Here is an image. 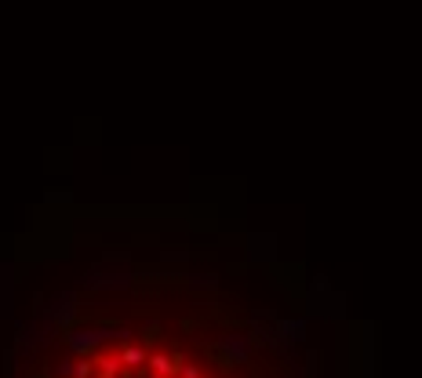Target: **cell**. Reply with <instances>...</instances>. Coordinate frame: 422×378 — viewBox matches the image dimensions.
I'll return each instance as SVG.
<instances>
[{
  "label": "cell",
  "instance_id": "1",
  "mask_svg": "<svg viewBox=\"0 0 422 378\" xmlns=\"http://www.w3.org/2000/svg\"><path fill=\"white\" fill-rule=\"evenodd\" d=\"M219 357H222L226 368L248 364V357H251V335H222L219 338Z\"/></svg>",
  "mask_w": 422,
  "mask_h": 378
},
{
  "label": "cell",
  "instance_id": "2",
  "mask_svg": "<svg viewBox=\"0 0 422 378\" xmlns=\"http://www.w3.org/2000/svg\"><path fill=\"white\" fill-rule=\"evenodd\" d=\"M178 364H182V357H178V353L149 349V360H146V368H149L153 375H171V378H175V371H178Z\"/></svg>",
  "mask_w": 422,
  "mask_h": 378
},
{
  "label": "cell",
  "instance_id": "3",
  "mask_svg": "<svg viewBox=\"0 0 422 378\" xmlns=\"http://www.w3.org/2000/svg\"><path fill=\"white\" fill-rule=\"evenodd\" d=\"M92 357H95V371L109 375V378H120V375H124V360H120V353H92Z\"/></svg>",
  "mask_w": 422,
  "mask_h": 378
},
{
  "label": "cell",
  "instance_id": "4",
  "mask_svg": "<svg viewBox=\"0 0 422 378\" xmlns=\"http://www.w3.org/2000/svg\"><path fill=\"white\" fill-rule=\"evenodd\" d=\"M120 360H124V368H146L149 349L146 346H135V342H124L120 346Z\"/></svg>",
  "mask_w": 422,
  "mask_h": 378
},
{
  "label": "cell",
  "instance_id": "5",
  "mask_svg": "<svg viewBox=\"0 0 422 378\" xmlns=\"http://www.w3.org/2000/svg\"><path fill=\"white\" fill-rule=\"evenodd\" d=\"M302 331H306V324H302V320H284V324H277V335L284 338V342H299Z\"/></svg>",
  "mask_w": 422,
  "mask_h": 378
},
{
  "label": "cell",
  "instance_id": "6",
  "mask_svg": "<svg viewBox=\"0 0 422 378\" xmlns=\"http://www.w3.org/2000/svg\"><path fill=\"white\" fill-rule=\"evenodd\" d=\"M175 375H178V378H204L197 364H178V371H175Z\"/></svg>",
  "mask_w": 422,
  "mask_h": 378
},
{
  "label": "cell",
  "instance_id": "7",
  "mask_svg": "<svg viewBox=\"0 0 422 378\" xmlns=\"http://www.w3.org/2000/svg\"><path fill=\"white\" fill-rule=\"evenodd\" d=\"M55 375H59V378H73V360H59Z\"/></svg>",
  "mask_w": 422,
  "mask_h": 378
},
{
  "label": "cell",
  "instance_id": "8",
  "mask_svg": "<svg viewBox=\"0 0 422 378\" xmlns=\"http://www.w3.org/2000/svg\"><path fill=\"white\" fill-rule=\"evenodd\" d=\"M233 378H255V375H233Z\"/></svg>",
  "mask_w": 422,
  "mask_h": 378
},
{
  "label": "cell",
  "instance_id": "9",
  "mask_svg": "<svg viewBox=\"0 0 422 378\" xmlns=\"http://www.w3.org/2000/svg\"><path fill=\"white\" fill-rule=\"evenodd\" d=\"M153 378H171V375H153Z\"/></svg>",
  "mask_w": 422,
  "mask_h": 378
}]
</instances>
